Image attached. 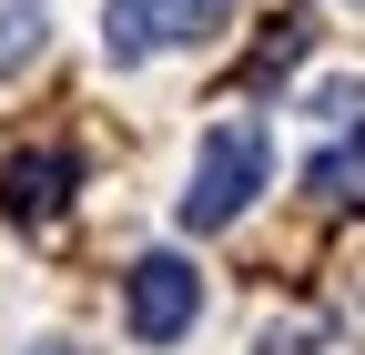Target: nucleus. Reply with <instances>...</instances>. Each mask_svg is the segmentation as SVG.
I'll return each mask as SVG.
<instances>
[{"mask_svg": "<svg viewBox=\"0 0 365 355\" xmlns=\"http://www.w3.org/2000/svg\"><path fill=\"white\" fill-rule=\"evenodd\" d=\"M81 183V163L71 153H11L0 163V213H21V224H41V213H61Z\"/></svg>", "mask_w": 365, "mask_h": 355, "instance_id": "20e7f679", "label": "nucleus"}, {"mask_svg": "<svg viewBox=\"0 0 365 355\" xmlns=\"http://www.w3.org/2000/svg\"><path fill=\"white\" fill-rule=\"evenodd\" d=\"M41 51V11H0V71H21Z\"/></svg>", "mask_w": 365, "mask_h": 355, "instance_id": "423d86ee", "label": "nucleus"}, {"mask_svg": "<svg viewBox=\"0 0 365 355\" xmlns=\"http://www.w3.org/2000/svg\"><path fill=\"white\" fill-rule=\"evenodd\" d=\"M0 11H41V0H0Z\"/></svg>", "mask_w": 365, "mask_h": 355, "instance_id": "0eeeda50", "label": "nucleus"}, {"mask_svg": "<svg viewBox=\"0 0 365 355\" xmlns=\"http://www.w3.org/2000/svg\"><path fill=\"white\" fill-rule=\"evenodd\" d=\"M264 173H274L264 122H213V132H203V153H193V183H182V224H193V234L244 224V203L264 193Z\"/></svg>", "mask_w": 365, "mask_h": 355, "instance_id": "f257e3e1", "label": "nucleus"}, {"mask_svg": "<svg viewBox=\"0 0 365 355\" xmlns=\"http://www.w3.org/2000/svg\"><path fill=\"white\" fill-rule=\"evenodd\" d=\"M304 193H314V203L365 213V132H345V143H325V153L304 163Z\"/></svg>", "mask_w": 365, "mask_h": 355, "instance_id": "39448f33", "label": "nucleus"}, {"mask_svg": "<svg viewBox=\"0 0 365 355\" xmlns=\"http://www.w3.org/2000/svg\"><path fill=\"white\" fill-rule=\"evenodd\" d=\"M41 355H81V345H41Z\"/></svg>", "mask_w": 365, "mask_h": 355, "instance_id": "6e6552de", "label": "nucleus"}, {"mask_svg": "<svg viewBox=\"0 0 365 355\" xmlns=\"http://www.w3.org/2000/svg\"><path fill=\"white\" fill-rule=\"evenodd\" d=\"M193 315H203V274H193L182 254H143V264L122 274V325L143 335V345H182Z\"/></svg>", "mask_w": 365, "mask_h": 355, "instance_id": "7ed1b4c3", "label": "nucleus"}, {"mask_svg": "<svg viewBox=\"0 0 365 355\" xmlns=\"http://www.w3.org/2000/svg\"><path fill=\"white\" fill-rule=\"evenodd\" d=\"M234 0H112L102 11V51L112 61H153V51H182V41H213Z\"/></svg>", "mask_w": 365, "mask_h": 355, "instance_id": "f03ea898", "label": "nucleus"}]
</instances>
